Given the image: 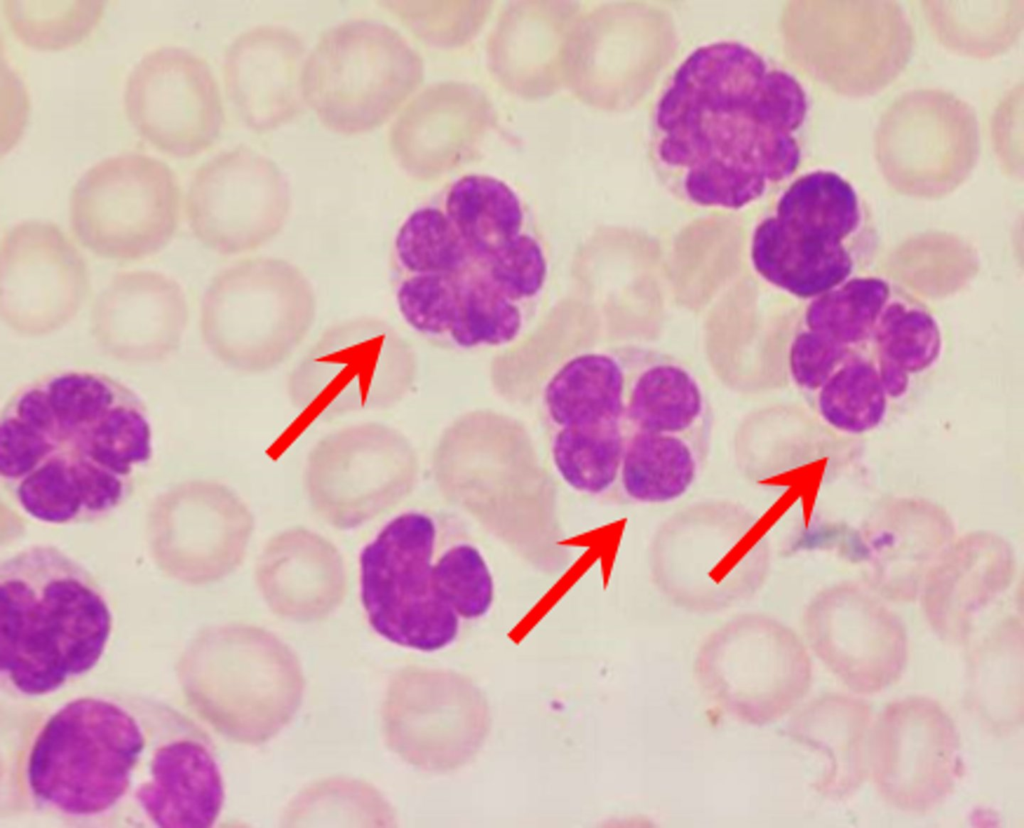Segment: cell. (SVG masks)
I'll return each mask as SVG.
<instances>
[{
	"mask_svg": "<svg viewBox=\"0 0 1024 828\" xmlns=\"http://www.w3.org/2000/svg\"><path fill=\"white\" fill-rule=\"evenodd\" d=\"M477 261L496 287L526 307L540 295L548 276L543 244L530 229Z\"/></svg>",
	"mask_w": 1024,
	"mask_h": 828,
	"instance_id": "32",
	"label": "cell"
},
{
	"mask_svg": "<svg viewBox=\"0 0 1024 828\" xmlns=\"http://www.w3.org/2000/svg\"><path fill=\"white\" fill-rule=\"evenodd\" d=\"M103 1H5L14 35L37 50H59L84 39L101 18Z\"/></svg>",
	"mask_w": 1024,
	"mask_h": 828,
	"instance_id": "30",
	"label": "cell"
},
{
	"mask_svg": "<svg viewBox=\"0 0 1024 828\" xmlns=\"http://www.w3.org/2000/svg\"><path fill=\"white\" fill-rule=\"evenodd\" d=\"M699 443L683 436L628 431L617 493L641 504L679 499L695 483L701 465Z\"/></svg>",
	"mask_w": 1024,
	"mask_h": 828,
	"instance_id": "25",
	"label": "cell"
},
{
	"mask_svg": "<svg viewBox=\"0 0 1024 828\" xmlns=\"http://www.w3.org/2000/svg\"><path fill=\"white\" fill-rule=\"evenodd\" d=\"M460 279V298L447 345L470 349L514 341L526 324L527 307L496 287L477 260Z\"/></svg>",
	"mask_w": 1024,
	"mask_h": 828,
	"instance_id": "28",
	"label": "cell"
},
{
	"mask_svg": "<svg viewBox=\"0 0 1024 828\" xmlns=\"http://www.w3.org/2000/svg\"><path fill=\"white\" fill-rule=\"evenodd\" d=\"M88 288L81 254L53 223L26 220L4 236L0 263L3 321L23 336H42L65 326Z\"/></svg>",
	"mask_w": 1024,
	"mask_h": 828,
	"instance_id": "17",
	"label": "cell"
},
{
	"mask_svg": "<svg viewBox=\"0 0 1024 828\" xmlns=\"http://www.w3.org/2000/svg\"><path fill=\"white\" fill-rule=\"evenodd\" d=\"M123 101L136 132L177 157L205 150L217 139L224 122L211 68L200 56L179 46L146 53L127 77Z\"/></svg>",
	"mask_w": 1024,
	"mask_h": 828,
	"instance_id": "16",
	"label": "cell"
},
{
	"mask_svg": "<svg viewBox=\"0 0 1024 828\" xmlns=\"http://www.w3.org/2000/svg\"><path fill=\"white\" fill-rule=\"evenodd\" d=\"M809 111L803 84L767 54L734 39L703 43L654 103L652 169L686 204L741 210L798 170Z\"/></svg>",
	"mask_w": 1024,
	"mask_h": 828,
	"instance_id": "1",
	"label": "cell"
},
{
	"mask_svg": "<svg viewBox=\"0 0 1024 828\" xmlns=\"http://www.w3.org/2000/svg\"><path fill=\"white\" fill-rule=\"evenodd\" d=\"M435 198L476 260L528 229L521 198L509 184L492 175L461 176Z\"/></svg>",
	"mask_w": 1024,
	"mask_h": 828,
	"instance_id": "24",
	"label": "cell"
},
{
	"mask_svg": "<svg viewBox=\"0 0 1024 828\" xmlns=\"http://www.w3.org/2000/svg\"><path fill=\"white\" fill-rule=\"evenodd\" d=\"M625 385L623 346L582 353L560 366L542 394L550 451H577L619 436Z\"/></svg>",
	"mask_w": 1024,
	"mask_h": 828,
	"instance_id": "20",
	"label": "cell"
},
{
	"mask_svg": "<svg viewBox=\"0 0 1024 828\" xmlns=\"http://www.w3.org/2000/svg\"><path fill=\"white\" fill-rule=\"evenodd\" d=\"M290 208L291 188L285 173L272 159L244 145L204 162L186 196L193 234L225 254L269 240L284 225Z\"/></svg>",
	"mask_w": 1024,
	"mask_h": 828,
	"instance_id": "15",
	"label": "cell"
},
{
	"mask_svg": "<svg viewBox=\"0 0 1024 828\" xmlns=\"http://www.w3.org/2000/svg\"><path fill=\"white\" fill-rule=\"evenodd\" d=\"M307 55L301 36L284 25H257L234 38L224 55V82L246 127L273 130L302 112Z\"/></svg>",
	"mask_w": 1024,
	"mask_h": 828,
	"instance_id": "19",
	"label": "cell"
},
{
	"mask_svg": "<svg viewBox=\"0 0 1024 828\" xmlns=\"http://www.w3.org/2000/svg\"><path fill=\"white\" fill-rule=\"evenodd\" d=\"M147 741L139 695L69 700L38 719L16 750L13 803L77 825L127 820Z\"/></svg>",
	"mask_w": 1024,
	"mask_h": 828,
	"instance_id": "4",
	"label": "cell"
},
{
	"mask_svg": "<svg viewBox=\"0 0 1024 828\" xmlns=\"http://www.w3.org/2000/svg\"><path fill=\"white\" fill-rule=\"evenodd\" d=\"M695 675L706 694L733 719L765 726L807 694L812 663L802 640L764 617L739 618L700 646Z\"/></svg>",
	"mask_w": 1024,
	"mask_h": 828,
	"instance_id": "11",
	"label": "cell"
},
{
	"mask_svg": "<svg viewBox=\"0 0 1024 828\" xmlns=\"http://www.w3.org/2000/svg\"><path fill=\"white\" fill-rule=\"evenodd\" d=\"M806 635L817 658L854 693L883 691L908 661L903 626L877 608L819 607L808 616Z\"/></svg>",
	"mask_w": 1024,
	"mask_h": 828,
	"instance_id": "21",
	"label": "cell"
},
{
	"mask_svg": "<svg viewBox=\"0 0 1024 828\" xmlns=\"http://www.w3.org/2000/svg\"><path fill=\"white\" fill-rule=\"evenodd\" d=\"M869 704L860 698L829 694L815 699L787 724L786 734L818 752L823 771L813 783L826 798L853 795L868 774Z\"/></svg>",
	"mask_w": 1024,
	"mask_h": 828,
	"instance_id": "23",
	"label": "cell"
},
{
	"mask_svg": "<svg viewBox=\"0 0 1024 828\" xmlns=\"http://www.w3.org/2000/svg\"><path fill=\"white\" fill-rule=\"evenodd\" d=\"M940 324L899 283L859 274L807 300L790 340L788 372L829 427L877 429L939 362Z\"/></svg>",
	"mask_w": 1024,
	"mask_h": 828,
	"instance_id": "3",
	"label": "cell"
},
{
	"mask_svg": "<svg viewBox=\"0 0 1024 828\" xmlns=\"http://www.w3.org/2000/svg\"><path fill=\"white\" fill-rule=\"evenodd\" d=\"M422 76L420 56L393 27L350 19L327 29L310 50L302 90L325 127L352 135L387 121Z\"/></svg>",
	"mask_w": 1024,
	"mask_h": 828,
	"instance_id": "7",
	"label": "cell"
},
{
	"mask_svg": "<svg viewBox=\"0 0 1024 828\" xmlns=\"http://www.w3.org/2000/svg\"><path fill=\"white\" fill-rule=\"evenodd\" d=\"M314 314L313 289L299 269L277 258H256L213 278L202 298L200 329L223 364L260 372L293 352Z\"/></svg>",
	"mask_w": 1024,
	"mask_h": 828,
	"instance_id": "8",
	"label": "cell"
},
{
	"mask_svg": "<svg viewBox=\"0 0 1024 828\" xmlns=\"http://www.w3.org/2000/svg\"><path fill=\"white\" fill-rule=\"evenodd\" d=\"M255 580L268 603L296 615L328 610L347 584L344 559L324 536L303 527L283 530L263 547Z\"/></svg>",
	"mask_w": 1024,
	"mask_h": 828,
	"instance_id": "22",
	"label": "cell"
},
{
	"mask_svg": "<svg viewBox=\"0 0 1024 828\" xmlns=\"http://www.w3.org/2000/svg\"><path fill=\"white\" fill-rule=\"evenodd\" d=\"M152 456L141 397L102 372L64 369L16 389L0 417V477L31 518L68 525L108 517Z\"/></svg>",
	"mask_w": 1024,
	"mask_h": 828,
	"instance_id": "2",
	"label": "cell"
},
{
	"mask_svg": "<svg viewBox=\"0 0 1024 828\" xmlns=\"http://www.w3.org/2000/svg\"><path fill=\"white\" fill-rule=\"evenodd\" d=\"M868 772L880 796L901 811L925 813L941 805L964 772L953 719L925 696L891 702L870 728Z\"/></svg>",
	"mask_w": 1024,
	"mask_h": 828,
	"instance_id": "14",
	"label": "cell"
},
{
	"mask_svg": "<svg viewBox=\"0 0 1024 828\" xmlns=\"http://www.w3.org/2000/svg\"><path fill=\"white\" fill-rule=\"evenodd\" d=\"M443 519L434 556L436 592L460 618H480L494 601L492 571L464 528L447 516Z\"/></svg>",
	"mask_w": 1024,
	"mask_h": 828,
	"instance_id": "27",
	"label": "cell"
},
{
	"mask_svg": "<svg viewBox=\"0 0 1024 828\" xmlns=\"http://www.w3.org/2000/svg\"><path fill=\"white\" fill-rule=\"evenodd\" d=\"M188 322L181 285L158 271L115 276L92 311V332L104 353L128 363L167 358L180 345Z\"/></svg>",
	"mask_w": 1024,
	"mask_h": 828,
	"instance_id": "18",
	"label": "cell"
},
{
	"mask_svg": "<svg viewBox=\"0 0 1024 828\" xmlns=\"http://www.w3.org/2000/svg\"><path fill=\"white\" fill-rule=\"evenodd\" d=\"M975 657L973 684L979 712L997 729L1023 717V640L1000 633L984 640Z\"/></svg>",
	"mask_w": 1024,
	"mask_h": 828,
	"instance_id": "29",
	"label": "cell"
},
{
	"mask_svg": "<svg viewBox=\"0 0 1024 828\" xmlns=\"http://www.w3.org/2000/svg\"><path fill=\"white\" fill-rule=\"evenodd\" d=\"M878 247L876 223L855 187L815 169L782 188L759 219L750 259L768 283L807 301L863 274Z\"/></svg>",
	"mask_w": 1024,
	"mask_h": 828,
	"instance_id": "6",
	"label": "cell"
},
{
	"mask_svg": "<svg viewBox=\"0 0 1024 828\" xmlns=\"http://www.w3.org/2000/svg\"><path fill=\"white\" fill-rule=\"evenodd\" d=\"M147 729L146 772L128 822L160 828H209L218 820L224 780L208 734L160 700L140 696Z\"/></svg>",
	"mask_w": 1024,
	"mask_h": 828,
	"instance_id": "12",
	"label": "cell"
},
{
	"mask_svg": "<svg viewBox=\"0 0 1024 828\" xmlns=\"http://www.w3.org/2000/svg\"><path fill=\"white\" fill-rule=\"evenodd\" d=\"M442 520L433 512H403L360 553V599L367 620L396 645L432 652L458 635L460 617L435 589L433 564Z\"/></svg>",
	"mask_w": 1024,
	"mask_h": 828,
	"instance_id": "9",
	"label": "cell"
},
{
	"mask_svg": "<svg viewBox=\"0 0 1024 828\" xmlns=\"http://www.w3.org/2000/svg\"><path fill=\"white\" fill-rule=\"evenodd\" d=\"M179 188L173 171L142 153L110 156L87 169L69 200L78 241L105 258L136 260L163 249L174 235Z\"/></svg>",
	"mask_w": 1024,
	"mask_h": 828,
	"instance_id": "10",
	"label": "cell"
},
{
	"mask_svg": "<svg viewBox=\"0 0 1024 828\" xmlns=\"http://www.w3.org/2000/svg\"><path fill=\"white\" fill-rule=\"evenodd\" d=\"M108 599L77 560L31 545L0 565V676L22 697L51 694L90 672L112 632Z\"/></svg>",
	"mask_w": 1024,
	"mask_h": 828,
	"instance_id": "5",
	"label": "cell"
},
{
	"mask_svg": "<svg viewBox=\"0 0 1024 828\" xmlns=\"http://www.w3.org/2000/svg\"><path fill=\"white\" fill-rule=\"evenodd\" d=\"M414 475L405 439L382 423L334 431L311 449L304 485L314 511L329 525L350 530L396 504Z\"/></svg>",
	"mask_w": 1024,
	"mask_h": 828,
	"instance_id": "13",
	"label": "cell"
},
{
	"mask_svg": "<svg viewBox=\"0 0 1024 828\" xmlns=\"http://www.w3.org/2000/svg\"><path fill=\"white\" fill-rule=\"evenodd\" d=\"M461 273H421L391 278L405 323L423 338L447 344L456 315Z\"/></svg>",
	"mask_w": 1024,
	"mask_h": 828,
	"instance_id": "31",
	"label": "cell"
},
{
	"mask_svg": "<svg viewBox=\"0 0 1024 828\" xmlns=\"http://www.w3.org/2000/svg\"><path fill=\"white\" fill-rule=\"evenodd\" d=\"M476 258L434 197L402 222L390 253L391 278L421 273L460 274Z\"/></svg>",
	"mask_w": 1024,
	"mask_h": 828,
	"instance_id": "26",
	"label": "cell"
}]
</instances>
